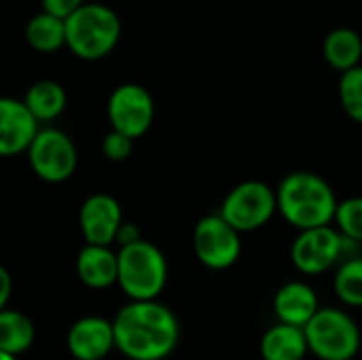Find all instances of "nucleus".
<instances>
[{
  "label": "nucleus",
  "instance_id": "obj_7",
  "mask_svg": "<svg viewBox=\"0 0 362 360\" xmlns=\"http://www.w3.org/2000/svg\"><path fill=\"white\" fill-rule=\"evenodd\" d=\"M354 242L346 240L331 225L299 231L291 246V261L305 276H320L335 267L344 255H350Z\"/></svg>",
  "mask_w": 362,
  "mask_h": 360
},
{
  "label": "nucleus",
  "instance_id": "obj_13",
  "mask_svg": "<svg viewBox=\"0 0 362 360\" xmlns=\"http://www.w3.org/2000/svg\"><path fill=\"white\" fill-rule=\"evenodd\" d=\"M66 346L74 360H104L115 348L112 320L102 316L78 318L68 331Z\"/></svg>",
  "mask_w": 362,
  "mask_h": 360
},
{
  "label": "nucleus",
  "instance_id": "obj_25",
  "mask_svg": "<svg viewBox=\"0 0 362 360\" xmlns=\"http://www.w3.org/2000/svg\"><path fill=\"white\" fill-rule=\"evenodd\" d=\"M87 0H40L42 4V11L49 13V15H55L59 19H66L70 17L78 6H83Z\"/></svg>",
  "mask_w": 362,
  "mask_h": 360
},
{
  "label": "nucleus",
  "instance_id": "obj_11",
  "mask_svg": "<svg viewBox=\"0 0 362 360\" xmlns=\"http://www.w3.org/2000/svg\"><path fill=\"white\" fill-rule=\"evenodd\" d=\"M121 223H123L121 204L108 193H93L81 204L78 225L87 244H95V246L115 244Z\"/></svg>",
  "mask_w": 362,
  "mask_h": 360
},
{
  "label": "nucleus",
  "instance_id": "obj_20",
  "mask_svg": "<svg viewBox=\"0 0 362 360\" xmlns=\"http://www.w3.org/2000/svg\"><path fill=\"white\" fill-rule=\"evenodd\" d=\"M25 42L38 53H55L66 47V25L64 19L49 15L45 11L30 17L25 25Z\"/></svg>",
  "mask_w": 362,
  "mask_h": 360
},
{
  "label": "nucleus",
  "instance_id": "obj_26",
  "mask_svg": "<svg viewBox=\"0 0 362 360\" xmlns=\"http://www.w3.org/2000/svg\"><path fill=\"white\" fill-rule=\"evenodd\" d=\"M138 240H142L140 238V229L134 225V223H121V227H119V231H117V238H115V242L123 248V246H129V244H134V242H138Z\"/></svg>",
  "mask_w": 362,
  "mask_h": 360
},
{
  "label": "nucleus",
  "instance_id": "obj_24",
  "mask_svg": "<svg viewBox=\"0 0 362 360\" xmlns=\"http://www.w3.org/2000/svg\"><path fill=\"white\" fill-rule=\"evenodd\" d=\"M132 151H134V140L115 129H110L102 140V153L110 161H125L132 155Z\"/></svg>",
  "mask_w": 362,
  "mask_h": 360
},
{
  "label": "nucleus",
  "instance_id": "obj_27",
  "mask_svg": "<svg viewBox=\"0 0 362 360\" xmlns=\"http://www.w3.org/2000/svg\"><path fill=\"white\" fill-rule=\"evenodd\" d=\"M11 293H13V278L8 274V269L4 265H0V310L6 308Z\"/></svg>",
  "mask_w": 362,
  "mask_h": 360
},
{
  "label": "nucleus",
  "instance_id": "obj_18",
  "mask_svg": "<svg viewBox=\"0 0 362 360\" xmlns=\"http://www.w3.org/2000/svg\"><path fill=\"white\" fill-rule=\"evenodd\" d=\"M66 102H68L66 89L57 81H51V79H45V81L34 83L25 91V98H23L25 108L30 110V115L38 123L40 121H53V119H57L64 112Z\"/></svg>",
  "mask_w": 362,
  "mask_h": 360
},
{
  "label": "nucleus",
  "instance_id": "obj_8",
  "mask_svg": "<svg viewBox=\"0 0 362 360\" xmlns=\"http://www.w3.org/2000/svg\"><path fill=\"white\" fill-rule=\"evenodd\" d=\"M25 155L32 172L51 185L68 180L78 163V153L72 138L55 127L38 129Z\"/></svg>",
  "mask_w": 362,
  "mask_h": 360
},
{
  "label": "nucleus",
  "instance_id": "obj_5",
  "mask_svg": "<svg viewBox=\"0 0 362 360\" xmlns=\"http://www.w3.org/2000/svg\"><path fill=\"white\" fill-rule=\"evenodd\" d=\"M303 333L308 350L318 360H352L361 352V327L339 308H320Z\"/></svg>",
  "mask_w": 362,
  "mask_h": 360
},
{
  "label": "nucleus",
  "instance_id": "obj_15",
  "mask_svg": "<svg viewBox=\"0 0 362 360\" xmlns=\"http://www.w3.org/2000/svg\"><path fill=\"white\" fill-rule=\"evenodd\" d=\"M117 274H119V261H117V252H112L110 246L85 244L78 250L76 276L85 286L93 291L110 289L112 284H117Z\"/></svg>",
  "mask_w": 362,
  "mask_h": 360
},
{
  "label": "nucleus",
  "instance_id": "obj_10",
  "mask_svg": "<svg viewBox=\"0 0 362 360\" xmlns=\"http://www.w3.org/2000/svg\"><path fill=\"white\" fill-rule=\"evenodd\" d=\"M193 250L202 265L221 272L235 265L242 255V240L240 233L221 219V214H210L195 225Z\"/></svg>",
  "mask_w": 362,
  "mask_h": 360
},
{
  "label": "nucleus",
  "instance_id": "obj_17",
  "mask_svg": "<svg viewBox=\"0 0 362 360\" xmlns=\"http://www.w3.org/2000/svg\"><path fill=\"white\" fill-rule=\"evenodd\" d=\"M322 55L327 64L341 74L361 66L362 59V38L352 28H335L327 34L322 42Z\"/></svg>",
  "mask_w": 362,
  "mask_h": 360
},
{
  "label": "nucleus",
  "instance_id": "obj_23",
  "mask_svg": "<svg viewBox=\"0 0 362 360\" xmlns=\"http://www.w3.org/2000/svg\"><path fill=\"white\" fill-rule=\"evenodd\" d=\"M333 221L337 223V231L354 242H362V197H348L344 202H337V210Z\"/></svg>",
  "mask_w": 362,
  "mask_h": 360
},
{
  "label": "nucleus",
  "instance_id": "obj_21",
  "mask_svg": "<svg viewBox=\"0 0 362 360\" xmlns=\"http://www.w3.org/2000/svg\"><path fill=\"white\" fill-rule=\"evenodd\" d=\"M333 286L341 303L362 308V257H350L339 265Z\"/></svg>",
  "mask_w": 362,
  "mask_h": 360
},
{
  "label": "nucleus",
  "instance_id": "obj_3",
  "mask_svg": "<svg viewBox=\"0 0 362 360\" xmlns=\"http://www.w3.org/2000/svg\"><path fill=\"white\" fill-rule=\"evenodd\" d=\"M66 47L85 62L106 57L121 40V19L117 11L100 2H85L64 19Z\"/></svg>",
  "mask_w": 362,
  "mask_h": 360
},
{
  "label": "nucleus",
  "instance_id": "obj_22",
  "mask_svg": "<svg viewBox=\"0 0 362 360\" xmlns=\"http://www.w3.org/2000/svg\"><path fill=\"white\" fill-rule=\"evenodd\" d=\"M337 91L344 112L352 121L362 123V66H356L341 74Z\"/></svg>",
  "mask_w": 362,
  "mask_h": 360
},
{
  "label": "nucleus",
  "instance_id": "obj_28",
  "mask_svg": "<svg viewBox=\"0 0 362 360\" xmlns=\"http://www.w3.org/2000/svg\"><path fill=\"white\" fill-rule=\"evenodd\" d=\"M0 360H17V356H11V354H6V352L0 350Z\"/></svg>",
  "mask_w": 362,
  "mask_h": 360
},
{
  "label": "nucleus",
  "instance_id": "obj_9",
  "mask_svg": "<svg viewBox=\"0 0 362 360\" xmlns=\"http://www.w3.org/2000/svg\"><path fill=\"white\" fill-rule=\"evenodd\" d=\"M108 121L115 132L132 140L142 138L155 121V100L151 91L136 83L119 85L108 98Z\"/></svg>",
  "mask_w": 362,
  "mask_h": 360
},
{
  "label": "nucleus",
  "instance_id": "obj_14",
  "mask_svg": "<svg viewBox=\"0 0 362 360\" xmlns=\"http://www.w3.org/2000/svg\"><path fill=\"white\" fill-rule=\"evenodd\" d=\"M318 310L320 303L316 291L301 280L282 284L274 297V314L282 325L303 329L316 316Z\"/></svg>",
  "mask_w": 362,
  "mask_h": 360
},
{
  "label": "nucleus",
  "instance_id": "obj_19",
  "mask_svg": "<svg viewBox=\"0 0 362 360\" xmlns=\"http://www.w3.org/2000/svg\"><path fill=\"white\" fill-rule=\"evenodd\" d=\"M36 339V329L34 323L17 310H0V350L19 356L25 350L32 348Z\"/></svg>",
  "mask_w": 362,
  "mask_h": 360
},
{
  "label": "nucleus",
  "instance_id": "obj_16",
  "mask_svg": "<svg viewBox=\"0 0 362 360\" xmlns=\"http://www.w3.org/2000/svg\"><path fill=\"white\" fill-rule=\"evenodd\" d=\"M308 342L303 329L291 325H274L261 337L263 360H303L308 354Z\"/></svg>",
  "mask_w": 362,
  "mask_h": 360
},
{
  "label": "nucleus",
  "instance_id": "obj_12",
  "mask_svg": "<svg viewBox=\"0 0 362 360\" xmlns=\"http://www.w3.org/2000/svg\"><path fill=\"white\" fill-rule=\"evenodd\" d=\"M38 129V121L30 115L23 100L0 98V157L25 153Z\"/></svg>",
  "mask_w": 362,
  "mask_h": 360
},
{
  "label": "nucleus",
  "instance_id": "obj_1",
  "mask_svg": "<svg viewBox=\"0 0 362 360\" xmlns=\"http://www.w3.org/2000/svg\"><path fill=\"white\" fill-rule=\"evenodd\" d=\"M115 348L129 360L168 359L180 339L174 312L159 301H129L115 320Z\"/></svg>",
  "mask_w": 362,
  "mask_h": 360
},
{
  "label": "nucleus",
  "instance_id": "obj_2",
  "mask_svg": "<svg viewBox=\"0 0 362 360\" xmlns=\"http://www.w3.org/2000/svg\"><path fill=\"white\" fill-rule=\"evenodd\" d=\"M276 204L282 219L299 231L331 225L337 210L333 187L314 172L286 174L276 189Z\"/></svg>",
  "mask_w": 362,
  "mask_h": 360
},
{
  "label": "nucleus",
  "instance_id": "obj_4",
  "mask_svg": "<svg viewBox=\"0 0 362 360\" xmlns=\"http://www.w3.org/2000/svg\"><path fill=\"white\" fill-rule=\"evenodd\" d=\"M117 284L132 301H157L168 282V261L163 252L146 240L123 246L117 252Z\"/></svg>",
  "mask_w": 362,
  "mask_h": 360
},
{
  "label": "nucleus",
  "instance_id": "obj_6",
  "mask_svg": "<svg viewBox=\"0 0 362 360\" xmlns=\"http://www.w3.org/2000/svg\"><path fill=\"white\" fill-rule=\"evenodd\" d=\"M276 210V189L261 180H244L227 193L218 214L238 233H248L265 227Z\"/></svg>",
  "mask_w": 362,
  "mask_h": 360
}]
</instances>
